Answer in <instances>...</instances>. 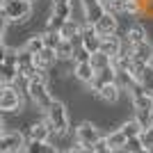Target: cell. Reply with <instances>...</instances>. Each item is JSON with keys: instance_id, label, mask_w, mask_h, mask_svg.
<instances>
[{"instance_id": "cell-1", "label": "cell", "mask_w": 153, "mask_h": 153, "mask_svg": "<svg viewBox=\"0 0 153 153\" xmlns=\"http://www.w3.org/2000/svg\"><path fill=\"white\" fill-rule=\"evenodd\" d=\"M30 14H32L30 0H9V2H2V21H7V23H21V21L30 19Z\"/></svg>"}, {"instance_id": "cell-2", "label": "cell", "mask_w": 153, "mask_h": 153, "mask_svg": "<svg viewBox=\"0 0 153 153\" xmlns=\"http://www.w3.org/2000/svg\"><path fill=\"white\" fill-rule=\"evenodd\" d=\"M25 91L30 94V98L34 101V105H37L39 110H44V112H48V108H51L53 101H55L51 96V91H48V85L41 82V80H27Z\"/></svg>"}, {"instance_id": "cell-3", "label": "cell", "mask_w": 153, "mask_h": 153, "mask_svg": "<svg viewBox=\"0 0 153 153\" xmlns=\"http://www.w3.org/2000/svg\"><path fill=\"white\" fill-rule=\"evenodd\" d=\"M46 119H48V123H51L53 133L64 135L66 130H69V114H66V108H64V103L53 101V105L48 108V112H46Z\"/></svg>"}, {"instance_id": "cell-4", "label": "cell", "mask_w": 153, "mask_h": 153, "mask_svg": "<svg viewBox=\"0 0 153 153\" xmlns=\"http://www.w3.org/2000/svg\"><path fill=\"white\" fill-rule=\"evenodd\" d=\"M105 12L110 14H140L142 12V0H103Z\"/></svg>"}, {"instance_id": "cell-5", "label": "cell", "mask_w": 153, "mask_h": 153, "mask_svg": "<svg viewBox=\"0 0 153 153\" xmlns=\"http://www.w3.org/2000/svg\"><path fill=\"white\" fill-rule=\"evenodd\" d=\"M76 140L80 142L82 146L94 149L103 137H101V133H98V128H96V126H91L89 121H85V123H80V126L76 128Z\"/></svg>"}, {"instance_id": "cell-6", "label": "cell", "mask_w": 153, "mask_h": 153, "mask_svg": "<svg viewBox=\"0 0 153 153\" xmlns=\"http://www.w3.org/2000/svg\"><path fill=\"white\" fill-rule=\"evenodd\" d=\"M101 44H103V37L98 34V30H96L94 25H89V23H85L82 32H80V46L87 48V51L94 55V53L101 51Z\"/></svg>"}, {"instance_id": "cell-7", "label": "cell", "mask_w": 153, "mask_h": 153, "mask_svg": "<svg viewBox=\"0 0 153 153\" xmlns=\"http://www.w3.org/2000/svg\"><path fill=\"white\" fill-rule=\"evenodd\" d=\"M80 7H82V19L85 23L96 25L101 16L105 14V7H103V0H80Z\"/></svg>"}, {"instance_id": "cell-8", "label": "cell", "mask_w": 153, "mask_h": 153, "mask_svg": "<svg viewBox=\"0 0 153 153\" xmlns=\"http://www.w3.org/2000/svg\"><path fill=\"white\" fill-rule=\"evenodd\" d=\"M130 73H133L135 80H137V82H140L149 94H153V66H151V64L135 62L133 69H130Z\"/></svg>"}, {"instance_id": "cell-9", "label": "cell", "mask_w": 153, "mask_h": 153, "mask_svg": "<svg viewBox=\"0 0 153 153\" xmlns=\"http://www.w3.org/2000/svg\"><path fill=\"white\" fill-rule=\"evenodd\" d=\"M23 105V98H21L19 89L9 85V87H2V94H0V110L2 112H14Z\"/></svg>"}, {"instance_id": "cell-10", "label": "cell", "mask_w": 153, "mask_h": 153, "mask_svg": "<svg viewBox=\"0 0 153 153\" xmlns=\"http://www.w3.org/2000/svg\"><path fill=\"white\" fill-rule=\"evenodd\" d=\"M25 149V140L21 133H14V130H5L2 133V140H0V151L2 153H12V151H23Z\"/></svg>"}, {"instance_id": "cell-11", "label": "cell", "mask_w": 153, "mask_h": 153, "mask_svg": "<svg viewBox=\"0 0 153 153\" xmlns=\"http://www.w3.org/2000/svg\"><path fill=\"white\" fill-rule=\"evenodd\" d=\"M94 27L98 30V34H101V37H110V34H117V30H119V21H117V14L105 12V14L101 16V21H98Z\"/></svg>"}, {"instance_id": "cell-12", "label": "cell", "mask_w": 153, "mask_h": 153, "mask_svg": "<svg viewBox=\"0 0 153 153\" xmlns=\"http://www.w3.org/2000/svg\"><path fill=\"white\" fill-rule=\"evenodd\" d=\"M121 46H123V37L119 34H110V37H103V44H101V53L110 55L114 59L119 53H121Z\"/></svg>"}, {"instance_id": "cell-13", "label": "cell", "mask_w": 153, "mask_h": 153, "mask_svg": "<svg viewBox=\"0 0 153 153\" xmlns=\"http://www.w3.org/2000/svg\"><path fill=\"white\" fill-rule=\"evenodd\" d=\"M82 25H85V23H78L76 19H69L62 25L59 34H62V39H71V41H76V44L80 46V32H82Z\"/></svg>"}, {"instance_id": "cell-14", "label": "cell", "mask_w": 153, "mask_h": 153, "mask_svg": "<svg viewBox=\"0 0 153 153\" xmlns=\"http://www.w3.org/2000/svg\"><path fill=\"white\" fill-rule=\"evenodd\" d=\"M73 76H76L80 82L89 85L91 80L96 78V69L91 66V62H76V66H73Z\"/></svg>"}, {"instance_id": "cell-15", "label": "cell", "mask_w": 153, "mask_h": 153, "mask_svg": "<svg viewBox=\"0 0 153 153\" xmlns=\"http://www.w3.org/2000/svg\"><path fill=\"white\" fill-rule=\"evenodd\" d=\"M133 57H135V62L151 64L153 62V44L151 41H142V44L133 46Z\"/></svg>"}, {"instance_id": "cell-16", "label": "cell", "mask_w": 153, "mask_h": 153, "mask_svg": "<svg viewBox=\"0 0 153 153\" xmlns=\"http://www.w3.org/2000/svg\"><path fill=\"white\" fill-rule=\"evenodd\" d=\"M51 135H53V128H51V123H48V119H46V121H37V123L30 126V140L48 142Z\"/></svg>"}, {"instance_id": "cell-17", "label": "cell", "mask_w": 153, "mask_h": 153, "mask_svg": "<svg viewBox=\"0 0 153 153\" xmlns=\"http://www.w3.org/2000/svg\"><path fill=\"white\" fill-rule=\"evenodd\" d=\"M123 39H126L128 44H133V46L142 44V41H149L146 27L142 25V23H135V25H130V27H128V32H126V37H123Z\"/></svg>"}, {"instance_id": "cell-18", "label": "cell", "mask_w": 153, "mask_h": 153, "mask_svg": "<svg viewBox=\"0 0 153 153\" xmlns=\"http://www.w3.org/2000/svg\"><path fill=\"white\" fill-rule=\"evenodd\" d=\"M21 80V71L16 64H2V73H0V82L2 87H9V85L19 82Z\"/></svg>"}, {"instance_id": "cell-19", "label": "cell", "mask_w": 153, "mask_h": 153, "mask_svg": "<svg viewBox=\"0 0 153 153\" xmlns=\"http://www.w3.org/2000/svg\"><path fill=\"white\" fill-rule=\"evenodd\" d=\"M34 62H37V66H39V69L48 71V69L53 66V64L57 62V53L53 51V48H44V51L39 53V55H34Z\"/></svg>"}, {"instance_id": "cell-20", "label": "cell", "mask_w": 153, "mask_h": 153, "mask_svg": "<svg viewBox=\"0 0 153 153\" xmlns=\"http://www.w3.org/2000/svg\"><path fill=\"white\" fill-rule=\"evenodd\" d=\"M76 48L78 44L76 41H71V39H62V44L57 46V59H73L76 57Z\"/></svg>"}, {"instance_id": "cell-21", "label": "cell", "mask_w": 153, "mask_h": 153, "mask_svg": "<svg viewBox=\"0 0 153 153\" xmlns=\"http://www.w3.org/2000/svg\"><path fill=\"white\" fill-rule=\"evenodd\" d=\"M119 91H121V87L117 82H105L101 89H98V96H101L105 103H114L117 98H119Z\"/></svg>"}, {"instance_id": "cell-22", "label": "cell", "mask_w": 153, "mask_h": 153, "mask_svg": "<svg viewBox=\"0 0 153 153\" xmlns=\"http://www.w3.org/2000/svg\"><path fill=\"white\" fill-rule=\"evenodd\" d=\"M105 140H108V144H110V149H112V151L126 149V144H128V137L121 133V128H119V130H114V133H110Z\"/></svg>"}, {"instance_id": "cell-23", "label": "cell", "mask_w": 153, "mask_h": 153, "mask_svg": "<svg viewBox=\"0 0 153 153\" xmlns=\"http://www.w3.org/2000/svg\"><path fill=\"white\" fill-rule=\"evenodd\" d=\"M121 133L126 135L128 140H133V137H140V135L144 133V126H142L137 119H130V121H126L121 126Z\"/></svg>"}, {"instance_id": "cell-24", "label": "cell", "mask_w": 153, "mask_h": 153, "mask_svg": "<svg viewBox=\"0 0 153 153\" xmlns=\"http://www.w3.org/2000/svg\"><path fill=\"white\" fill-rule=\"evenodd\" d=\"M25 51H30L32 55H39V53L46 48V44H44V34H32V37H27V41H25V46H23Z\"/></svg>"}, {"instance_id": "cell-25", "label": "cell", "mask_w": 153, "mask_h": 153, "mask_svg": "<svg viewBox=\"0 0 153 153\" xmlns=\"http://www.w3.org/2000/svg\"><path fill=\"white\" fill-rule=\"evenodd\" d=\"M91 66H94L96 71H101V69H105V66H110V64H112V57H110V55H105V53H94V55H91Z\"/></svg>"}, {"instance_id": "cell-26", "label": "cell", "mask_w": 153, "mask_h": 153, "mask_svg": "<svg viewBox=\"0 0 153 153\" xmlns=\"http://www.w3.org/2000/svg\"><path fill=\"white\" fill-rule=\"evenodd\" d=\"M96 78H98L103 85H105V82H117V69H114V64H110V66H105V69L96 71Z\"/></svg>"}, {"instance_id": "cell-27", "label": "cell", "mask_w": 153, "mask_h": 153, "mask_svg": "<svg viewBox=\"0 0 153 153\" xmlns=\"http://www.w3.org/2000/svg\"><path fill=\"white\" fill-rule=\"evenodd\" d=\"M44 44L46 48H53V51H57V46L62 44V34L55 30H46L44 32Z\"/></svg>"}, {"instance_id": "cell-28", "label": "cell", "mask_w": 153, "mask_h": 153, "mask_svg": "<svg viewBox=\"0 0 153 153\" xmlns=\"http://www.w3.org/2000/svg\"><path fill=\"white\" fill-rule=\"evenodd\" d=\"M51 12H53V14H57L59 19L69 21L71 16H73V2H62V5H53Z\"/></svg>"}, {"instance_id": "cell-29", "label": "cell", "mask_w": 153, "mask_h": 153, "mask_svg": "<svg viewBox=\"0 0 153 153\" xmlns=\"http://www.w3.org/2000/svg\"><path fill=\"white\" fill-rule=\"evenodd\" d=\"M46 144L48 142H39V140H30L23 149V153H44L46 151Z\"/></svg>"}, {"instance_id": "cell-30", "label": "cell", "mask_w": 153, "mask_h": 153, "mask_svg": "<svg viewBox=\"0 0 153 153\" xmlns=\"http://www.w3.org/2000/svg\"><path fill=\"white\" fill-rule=\"evenodd\" d=\"M140 149H144L142 137H133V140H128V144H126V151H128V153H137Z\"/></svg>"}, {"instance_id": "cell-31", "label": "cell", "mask_w": 153, "mask_h": 153, "mask_svg": "<svg viewBox=\"0 0 153 153\" xmlns=\"http://www.w3.org/2000/svg\"><path fill=\"white\" fill-rule=\"evenodd\" d=\"M91 59V53L87 51V48H82V46H78L76 48V57H73V62H89Z\"/></svg>"}, {"instance_id": "cell-32", "label": "cell", "mask_w": 153, "mask_h": 153, "mask_svg": "<svg viewBox=\"0 0 153 153\" xmlns=\"http://www.w3.org/2000/svg\"><path fill=\"white\" fill-rule=\"evenodd\" d=\"M140 137H142V142H144V146H146V149H153V128H146Z\"/></svg>"}, {"instance_id": "cell-33", "label": "cell", "mask_w": 153, "mask_h": 153, "mask_svg": "<svg viewBox=\"0 0 153 153\" xmlns=\"http://www.w3.org/2000/svg\"><path fill=\"white\" fill-rule=\"evenodd\" d=\"M94 153H112V149H110V144H108V140H105V137H103V140L94 146Z\"/></svg>"}, {"instance_id": "cell-34", "label": "cell", "mask_w": 153, "mask_h": 153, "mask_svg": "<svg viewBox=\"0 0 153 153\" xmlns=\"http://www.w3.org/2000/svg\"><path fill=\"white\" fill-rule=\"evenodd\" d=\"M62 2H73V0H53V5H62Z\"/></svg>"}, {"instance_id": "cell-35", "label": "cell", "mask_w": 153, "mask_h": 153, "mask_svg": "<svg viewBox=\"0 0 153 153\" xmlns=\"http://www.w3.org/2000/svg\"><path fill=\"white\" fill-rule=\"evenodd\" d=\"M12 153H21V151H12Z\"/></svg>"}, {"instance_id": "cell-36", "label": "cell", "mask_w": 153, "mask_h": 153, "mask_svg": "<svg viewBox=\"0 0 153 153\" xmlns=\"http://www.w3.org/2000/svg\"><path fill=\"white\" fill-rule=\"evenodd\" d=\"M30 2H34V0H30Z\"/></svg>"}]
</instances>
